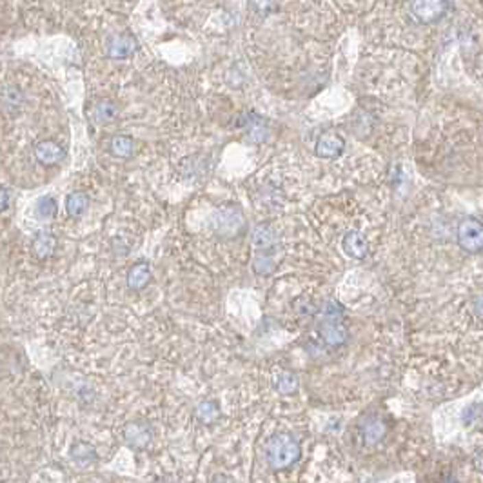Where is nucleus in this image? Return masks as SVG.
I'll return each mask as SVG.
<instances>
[{"label": "nucleus", "instance_id": "1", "mask_svg": "<svg viewBox=\"0 0 483 483\" xmlns=\"http://www.w3.org/2000/svg\"><path fill=\"white\" fill-rule=\"evenodd\" d=\"M302 456V447L298 440L287 432H278L266 443V460L269 467L274 471H283L298 462Z\"/></svg>", "mask_w": 483, "mask_h": 483}, {"label": "nucleus", "instance_id": "2", "mask_svg": "<svg viewBox=\"0 0 483 483\" xmlns=\"http://www.w3.org/2000/svg\"><path fill=\"white\" fill-rule=\"evenodd\" d=\"M213 229L220 235H233V233L240 231V227L244 226V218H242L240 207L237 206H226L220 207L216 215L211 218Z\"/></svg>", "mask_w": 483, "mask_h": 483}, {"label": "nucleus", "instance_id": "3", "mask_svg": "<svg viewBox=\"0 0 483 483\" xmlns=\"http://www.w3.org/2000/svg\"><path fill=\"white\" fill-rule=\"evenodd\" d=\"M139 49V42L131 33H117L111 35L106 42V51L108 57L113 60H123L134 55V51Z\"/></svg>", "mask_w": 483, "mask_h": 483}, {"label": "nucleus", "instance_id": "4", "mask_svg": "<svg viewBox=\"0 0 483 483\" xmlns=\"http://www.w3.org/2000/svg\"><path fill=\"white\" fill-rule=\"evenodd\" d=\"M449 4L445 2H412L409 4V13L418 24H432L443 15H447Z\"/></svg>", "mask_w": 483, "mask_h": 483}, {"label": "nucleus", "instance_id": "5", "mask_svg": "<svg viewBox=\"0 0 483 483\" xmlns=\"http://www.w3.org/2000/svg\"><path fill=\"white\" fill-rule=\"evenodd\" d=\"M345 151V140L344 137L336 131H325L316 140V148L314 153L316 156L324 160H334L338 158L340 154Z\"/></svg>", "mask_w": 483, "mask_h": 483}, {"label": "nucleus", "instance_id": "6", "mask_svg": "<svg viewBox=\"0 0 483 483\" xmlns=\"http://www.w3.org/2000/svg\"><path fill=\"white\" fill-rule=\"evenodd\" d=\"M342 249L349 258L355 260H365L369 255V242L356 229H351L342 237Z\"/></svg>", "mask_w": 483, "mask_h": 483}, {"label": "nucleus", "instance_id": "7", "mask_svg": "<svg viewBox=\"0 0 483 483\" xmlns=\"http://www.w3.org/2000/svg\"><path fill=\"white\" fill-rule=\"evenodd\" d=\"M153 432H151L150 425H145L142 422H131L123 427V440L129 447L133 449H145L150 445Z\"/></svg>", "mask_w": 483, "mask_h": 483}, {"label": "nucleus", "instance_id": "8", "mask_svg": "<svg viewBox=\"0 0 483 483\" xmlns=\"http://www.w3.org/2000/svg\"><path fill=\"white\" fill-rule=\"evenodd\" d=\"M320 336L329 347H340L349 338V333L344 327L342 322H333V320H322L318 325Z\"/></svg>", "mask_w": 483, "mask_h": 483}, {"label": "nucleus", "instance_id": "9", "mask_svg": "<svg viewBox=\"0 0 483 483\" xmlns=\"http://www.w3.org/2000/svg\"><path fill=\"white\" fill-rule=\"evenodd\" d=\"M66 156V150L55 140H42L35 145V158L44 165H55Z\"/></svg>", "mask_w": 483, "mask_h": 483}, {"label": "nucleus", "instance_id": "10", "mask_svg": "<svg viewBox=\"0 0 483 483\" xmlns=\"http://www.w3.org/2000/svg\"><path fill=\"white\" fill-rule=\"evenodd\" d=\"M153 280V271L148 262H137L128 271V287L131 291H142Z\"/></svg>", "mask_w": 483, "mask_h": 483}, {"label": "nucleus", "instance_id": "11", "mask_svg": "<svg viewBox=\"0 0 483 483\" xmlns=\"http://www.w3.org/2000/svg\"><path fill=\"white\" fill-rule=\"evenodd\" d=\"M244 129H246V139L249 142H252V144H260L263 140H268V122L262 117H258V115H247L246 119H244Z\"/></svg>", "mask_w": 483, "mask_h": 483}, {"label": "nucleus", "instance_id": "12", "mask_svg": "<svg viewBox=\"0 0 483 483\" xmlns=\"http://www.w3.org/2000/svg\"><path fill=\"white\" fill-rule=\"evenodd\" d=\"M55 249H57V238L47 231H38L31 242V251L38 260L49 258L55 252Z\"/></svg>", "mask_w": 483, "mask_h": 483}, {"label": "nucleus", "instance_id": "13", "mask_svg": "<svg viewBox=\"0 0 483 483\" xmlns=\"http://www.w3.org/2000/svg\"><path fill=\"white\" fill-rule=\"evenodd\" d=\"M252 246L262 252L271 251L272 247L276 246V233L266 224H260L252 229Z\"/></svg>", "mask_w": 483, "mask_h": 483}, {"label": "nucleus", "instance_id": "14", "mask_svg": "<svg viewBox=\"0 0 483 483\" xmlns=\"http://www.w3.org/2000/svg\"><path fill=\"white\" fill-rule=\"evenodd\" d=\"M89 207V196L82 191H75L69 193L66 198V211L71 218H80L84 213L88 211Z\"/></svg>", "mask_w": 483, "mask_h": 483}, {"label": "nucleus", "instance_id": "15", "mask_svg": "<svg viewBox=\"0 0 483 483\" xmlns=\"http://www.w3.org/2000/svg\"><path fill=\"white\" fill-rule=\"evenodd\" d=\"M387 427L386 423L381 422L380 418H369L365 420V423L362 425V434H364V440L367 443H376L380 442L381 438L386 436Z\"/></svg>", "mask_w": 483, "mask_h": 483}, {"label": "nucleus", "instance_id": "16", "mask_svg": "<svg viewBox=\"0 0 483 483\" xmlns=\"http://www.w3.org/2000/svg\"><path fill=\"white\" fill-rule=\"evenodd\" d=\"M109 150L117 158H129L134 151V142L128 134H115L109 142Z\"/></svg>", "mask_w": 483, "mask_h": 483}, {"label": "nucleus", "instance_id": "17", "mask_svg": "<svg viewBox=\"0 0 483 483\" xmlns=\"http://www.w3.org/2000/svg\"><path fill=\"white\" fill-rule=\"evenodd\" d=\"M117 115H119V106L111 102V100H100L93 108V119L98 123L111 122V120L117 119Z\"/></svg>", "mask_w": 483, "mask_h": 483}, {"label": "nucleus", "instance_id": "18", "mask_svg": "<svg viewBox=\"0 0 483 483\" xmlns=\"http://www.w3.org/2000/svg\"><path fill=\"white\" fill-rule=\"evenodd\" d=\"M195 414L202 423L211 425V423H215L216 420H218V416H220V407H218V403H216L215 400H204L196 405Z\"/></svg>", "mask_w": 483, "mask_h": 483}, {"label": "nucleus", "instance_id": "19", "mask_svg": "<svg viewBox=\"0 0 483 483\" xmlns=\"http://www.w3.org/2000/svg\"><path fill=\"white\" fill-rule=\"evenodd\" d=\"M58 213V202L51 195L40 196L35 204V215L40 220H51Z\"/></svg>", "mask_w": 483, "mask_h": 483}, {"label": "nucleus", "instance_id": "20", "mask_svg": "<svg viewBox=\"0 0 483 483\" xmlns=\"http://www.w3.org/2000/svg\"><path fill=\"white\" fill-rule=\"evenodd\" d=\"M274 389L283 396L293 394V392L298 391V378L293 373H282L274 380Z\"/></svg>", "mask_w": 483, "mask_h": 483}, {"label": "nucleus", "instance_id": "21", "mask_svg": "<svg viewBox=\"0 0 483 483\" xmlns=\"http://www.w3.org/2000/svg\"><path fill=\"white\" fill-rule=\"evenodd\" d=\"M2 102H4L5 108H19L22 102H24V95L16 86H5L2 89Z\"/></svg>", "mask_w": 483, "mask_h": 483}, {"label": "nucleus", "instance_id": "22", "mask_svg": "<svg viewBox=\"0 0 483 483\" xmlns=\"http://www.w3.org/2000/svg\"><path fill=\"white\" fill-rule=\"evenodd\" d=\"M320 314L324 320H333V322H340V318L344 316V307L340 305L338 302L334 300H329L325 302L322 307H320Z\"/></svg>", "mask_w": 483, "mask_h": 483}, {"label": "nucleus", "instance_id": "23", "mask_svg": "<svg viewBox=\"0 0 483 483\" xmlns=\"http://www.w3.org/2000/svg\"><path fill=\"white\" fill-rule=\"evenodd\" d=\"M252 271L257 272V274H262V276H268V274H271V272L274 271V260H272L271 257H268L266 252H262V255H258V257L255 258Z\"/></svg>", "mask_w": 483, "mask_h": 483}, {"label": "nucleus", "instance_id": "24", "mask_svg": "<svg viewBox=\"0 0 483 483\" xmlns=\"http://www.w3.org/2000/svg\"><path fill=\"white\" fill-rule=\"evenodd\" d=\"M71 458L77 460V462H91V460H95V449L91 445H88V443L78 442L73 445Z\"/></svg>", "mask_w": 483, "mask_h": 483}, {"label": "nucleus", "instance_id": "25", "mask_svg": "<svg viewBox=\"0 0 483 483\" xmlns=\"http://www.w3.org/2000/svg\"><path fill=\"white\" fill-rule=\"evenodd\" d=\"M8 207H10V189L4 187L2 189V211H5Z\"/></svg>", "mask_w": 483, "mask_h": 483}, {"label": "nucleus", "instance_id": "26", "mask_svg": "<svg viewBox=\"0 0 483 483\" xmlns=\"http://www.w3.org/2000/svg\"><path fill=\"white\" fill-rule=\"evenodd\" d=\"M213 483H235L231 478H227V476H215L213 478Z\"/></svg>", "mask_w": 483, "mask_h": 483}]
</instances>
